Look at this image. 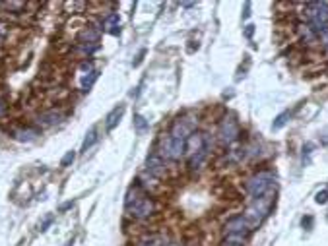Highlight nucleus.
Wrapping results in <instances>:
<instances>
[{"instance_id":"obj_1","label":"nucleus","mask_w":328,"mask_h":246,"mask_svg":"<svg viewBox=\"0 0 328 246\" xmlns=\"http://www.w3.org/2000/svg\"><path fill=\"white\" fill-rule=\"evenodd\" d=\"M274 202H276V190H272V192H268V194L260 198H252L249 208L245 209V213H243V217H245V221L249 223L251 231L262 225V221L270 215V211L274 208Z\"/></svg>"},{"instance_id":"obj_2","label":"nucleus","mask_w":328,"mask_h":246,"mask_svg":"<svg viewBox=\"0 0 328 246\" xmlns=\"http://www.w3.org/2000/svg\"><path fill=\"white\" fill-rule=\"evenodd\" d=\"M126 211L134 219H148L155 213V202L148 194H144L142 188L136 184L126 194Z\"/></svg>"},{"instance_id":"obj_3","label":"nucleus","mask_w":328,"mask_h":246,"mask_svg":"<svg viewBox=\"0 0 328 246\" xmlns=\"http://www.w3.org/2000/svg\"><path fill=\"white\" fill-rule=\"evenodd\" d=\"M245 188H247V192H249L251 198H260L268 194V192H272V190H276V176L268 171L256 172L254 176H251L247 180Z\"/></svg>"},{"instance_id":"obj_4","label":"nucleus","mask_w":328,"mask_h":246,"mask_svg":"<svg viewBox=\"0 0 328 246\" xmlns=\"http://www.w3.org/2000/svg\"><path fill=\"white\" fill-rule=\"evenodd\" d=\"M159 146H161V149H159V155L163 157V159H181L183 155H185V151H187V148H185V140H175V138H171V136L167 134L163 136L161 140H159Z\"/></svg>"},{"instance_id":"obj_5","label":"nucleus","mask_w":328,"mask_h":246,"mask_svg":"<svg viewBox=\"0 0 328 246\" xmlns=\"http://www.w3.org/2000/svg\"><path fill=\"white\" fill-rule=\"evenodd\" d=\"M196 128V120L194 118H187V116H179L173 126H171V138L175 140H187Z\"/></svg>"},{"instance_id":"obj_6","label":"nucleus","mask_w":328,"mask_h":246,"mask_svg":"<svg viewBox=\"0 0 328 246\" xmlns=\"http://www.w3.org/2000/svg\"><path fill=\"white\" fill-rule=\"evenodd\" d=\"M239 138V124L235 118H226L220 124V140L224 144H233Z\"/></svg>"},{"instance_id":"obj_7","label":"nucleus","mask_w":328,"mask_h":246,"mask_svg":"<svg viewBox=\"0 0 328 246\" xmlns=\"http://www.w3.org/2000/svg\"><path fill=\"white\" fill-rule=\"evenodd\" d=\"M224 233L237 234V236H245V238H247V234L251 233V227H249V223L245 221L243 215H237V217H233V219H229V221L226 223Z\"/></svg>"},{"instance_id":"obj_8","label":"nucleus","mask_w":328,"mask_h":246,"mask_svg":"<svg viewBox=\"0 0 328 246\" xmlns=\"http://www.w3.org/2000/svg\"><path fill=\"white\" fill-rule=\"evenodd\" d=\"M185 148H187L189 155H194V153H198V151L208 148V138H206V134H200V132H192L185 140Z\"/></svg>"},{"instance_id":"obj_9","label":"nucleus","mask_w":328,"mask_h":246,"mask_svg":"<svg viewBox=\"0 0 328 246\" xmlns=\"http://www.w3.org/2000/svg\"><path fill=\"white\" fill-rule=\"evenodd\" d=\"M146 171L155 178H161L165 174V159L159 153H151L150 157L146 159Z\"/></svg>"},{"instance_id":"obj_10","label":"nucleus","mask_w":328,"mask_h":246,"mask_svg":"<svg viewBox=\"0 0 328 246\" xmlns=\"http://www.w3.org/2000/svg\"><path fill=\"white\" fill-rule=\"evenodd\" d=\"M123 114H125V105H119V107H115L113 111H111L109 114H107V116H105V130H107V132L115 130V128L119 126V122H121Z\"/></svg>"},{"instance_id":"obj_11","label":"nucleus","mask_w":328,"mask_h":246,"mask_svg":"<svg viewBox=\"0 0 328 246\" xmlns=\"http://www.w3.org/2000/svg\"><path fill=\"white\" fill-rule=\"evenodd\" d=\"M63 120V114L59 111H47L43 112V114H39L37 116V124L39 126H43V128H49V126H54V124H59Z\"/></svg>"},{"instance_id":"obj_12","label":"nucleus","mask_w":328,"mask_h":246,"mask_svg":"<svg viewBox=\"0 0 328 246\" xmlns=\"http://www.w3.org/2000/svg\"><path fill=\"white\" fill-rule=\"evenodd\" d=\"M206 157H208V148L198 151V153H194V155H190V159H189L190 171H198V169H202V165H204Z\"/></svg>"},{"instance_id":"obj_13","label":"nucleus","mask_w":328,"mask_h":246,"mask_svg":"<svg viewBox=\"0 0 328 246\" xmlns=\"http://www.w3.org/2000/svg\"><path fill=\"white\" fill-rule=\"evenodd\" d=\"M14 136H16V140H20V142H33V140L39 136V132L35 128H20V130L14 132Z\"/></svg>"},{"instance_id":"obj_14","label":"nucleus","mask_w":328,"mask_h":246,"mask_svg":"<svg viewBox=\"0 0 328 246\" xmlns=\"http://www.w3.org/2000/svg\"><path fill=\"white\" fill-rule=\"evenodd\" d=\"M80 41L82 43H97V39H99V31L97 29H93V27H86L82 33H80Z\"/></svg>"},{"instance_id":"obj_15","label":"nucleus","mask_w":328,"mask_h":246,"mask_svg":"<svg viewBox=\"0 0 328 246\" xmlns=\"http://www.w3.org/2000/svg\"><path fill=\"white\" fill-rule=\"evenodd\" d=\"M290 118H291V112L290 111H286V112H282V114H278L276 118H274V122H272V130H280V128H284L286 124L290 122Z\"/></svg>"},{"instance_id":"obj_16","label":"nucleus","mask_w":328,"mask_h":246,"mask_svg":"<svg viewBox=\"0 0 328 246\" xmlns=\"http://www.w3.org/2000/svg\"><path fill=\"white\" fill-rule=\"evenodd\" d=\"M95 142H97V130L95 128H89V132L84 138V144H82V151H88Z\"/></svg>"},{"instance_id":"obj_17","label":"nucleus","mask_w":328,"mask_h":246,"mask_svg":"<svg viewBox=\"0 0 328 246\" xmlns=\"http://www.w3.org/2000/svg\"><path fill=\"white\" fill-rule=\"evenodd\" d=\"M99 78V72L97 70H91L88 76L82 78V91H89V87L93 86V82Z\"/></svg>"},{"instance_id":"obj_18","label":"nucleus","mask_w":328,"mask_h":246,"mask_svg":"<svg viewBox=\"0 0 328 246\" xmlns=\"http://www.w3.org/2000/svg\"><path fill=\"white\" fill-rule=\"evenodd\" d=\"M222 246H245V236H237V234H226Z\"/></svg>"},{"instance_id":"obj_19","label":"nucleus","mask_w":328,"mask_h":246,"mask_svg":"<svg viewBox=\"0 0 328 246\" xmlns=\"http://www.w3.org/2000/svg\"><path fill=\"white\" fill-rule=\"evenodd\" d=\"M134 128H136L138 134H146V130L150 128V124H148V120H146L144 116L136 114V116H134Z\"/></svg>"},{"instance_id":"obj_20","label":"nucleus","mask_w":328,"mask_h":246,"mask_svg":"<svg viewBox=\"0 0 328 246\" xmlns=\"http://www.w3.org/2000/svg\"><path fill=\"white\" fill-rule=\"evenodd\" d=\"M105 27H107L109 33H115L113 27H119V14H109L105 18Z\"/></svg>"},{"instance_id":"obj_21","label":"nucleus","mask_w":328,"mask_h":246,"mask_svg":"<svg viewBox=\"0 0 328 246\" xmlns=\"http://www.w3.org/2000/svg\"><path fill=\"white\" fill-rule=\"evenodd\" d=\"M76 159V151H66V155L63 157L61 161V167H68V165H72Z\"/></svg>"},{"instance_id":"obj_22","label":"nucleus","mask_w":328,"mask_h":246,"mask_svg":"<svg viewBox=\"0 0 328 246\" xmlns=\"http://www.w3.org/2000/svg\"><path fill=\"white\" fill-rule=\"evenodd\" d=\"M315 202H316V204H320V206H322V204H326V202H328V190L318 192V194H316V198H315Z\"/></svg>"},{"instance_id":"obj_23","label":"nucleus","mask_w":328,"mask_h":246,"mask_svg":"<svg viewBox=\"0 0 328 246\" xmlns=\"http://www.w3.org/2000/svg\"><path fill=\"white\" fill-rule=\"evenodd\" d=\"M138 246H161V244H159V240H155V238H150V240H142Z\"/></svg>"},{"instance_id":"obj_24","label":"nucleus","mask_w":328,"mask_h":246,"mask_svg":"<svg viewBox=\"0 0 328 246\" xmlns=\"http://www.w3.org/2000/svg\"><path fill=\"white\" fill-rule=\"evenodd\" d=\"M50 223H52V215H49V217H47L45 221L39 225V231H47V227H49Z\"/></svg>"},{"instance_id":"obj_25","label":"nucleus","mask_w":328,"mask_h":246,"mask_svg":"<svg viewBox=\"0 0 328 246\" xmlns=\"http://www.w3.org/2000/svg\"><path fill=\"white\" fill-rule=\"evenodd\" d=\"M301 225H303V227H307V229H311V227H313V217H311V215H307V217H303Z\"/></svg>"},{"instance_id":"obj_26","label":"nucleus","mask_w":328,"mask_h":246,"mask_svg":"<svg viewBox=\"0 0 328 246\" xmlns=\"http://www.w3.org/2000/svg\"><path fill=\"white\" fill-rule=\"evenodd\" d=\"M6 35H8V27H6L4 24H0V41L6 37Z\"/></svg>"},{"instance_id":"obj_27","label":"nucleus","mask_w":328,"mask_h":246,"mask_svg":"<svg viewBox=\"0 0 328 246\" xmlns=\"http://www.w3.org/2000/svg\"><path fill=\"white\" fill-rule=\"evenodd\" d=\"M252 33H254V25H247V29H245V35H247V37H251Z\"/></svg>"},{"instance_id":"obj_28","label":"nucleus","mask_w":328,"mask_h":246,"mask_svg":"<svg viewBox=\"0 0 328 246\" xmlns=\"http://www.w3.org/2000/svg\"><path fill=\"white\" fill-rule=\"evenodd\" d=\"M72 206H74V202H66V204H63V206H61V211H66V209H70Z\"/></svg>"},{"instance_id":"obj_29","label":"nucleus","mask_w":328,"mask_h":246,"mask_svg":"<svg viewBox=\"0 0 328 246\" xmlns=\"http://www.w3.org/2000/svg\"><path fill=\"white\" fill-rule=\"evenodd\" d=\"M4 112H6V103H4L2 99H0V116H2Z\"/></svg>"}]
</instances>
